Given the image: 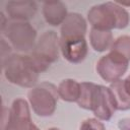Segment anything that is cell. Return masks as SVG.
Segmentation results:
<instances>
[{
    "label": "cell",
    "mask_w": 130,
    "mask_h": 130,
    "mask_svg": "<svg viewBox=\"0 0 130 130\" xmlns=\"http://www.w3.org/2000/svg\"><path fill=\"white\" fill-rule=\"evenodd\" d=\"M60 51L68 62L77 64L87 55V43L84 37L60 38Z\"/></svg>",
    "instance_id": "cell-8"
},
{
    "label": "cell",
    "mask_w": 130,
    "mask_h": 130,
    "mask_svg": "<svg viewBox=\"0 0 130 130\" xmlns=\"http://www.w3.org/2000/svg\"><path fill=\"white\" fill-rule=\"evenodd\" d=\"M7 130H40L30 119L27 102L24 99H16L9 110V122Z\"/></svg>",
    "instance_id": "cell-7"
},
{
    "label": "cell",
    "mask_w": 130,
    "mask_h": 130,
    "mask_svg": "<svg viewBox=\"0 0 130 130\" xmlns=\"http://www.w3.org/2000/svg\"><path fill=\"white\" fill-rule=\"evenodd\" d=\"M129 60L116 51H110L96 63V72L108 82L119 80L127 71Z\"/></svg>",
    "instance_id": "cell-5"
},
{
    "label": "cell",
    "mask_w": 130,
    "mask_h": 130,
    "mask_svg": "<svg viewBox=\"0 0 130 130\" xmlns=\"http://www.w3.org/2000/svg\"><path fill=\"white\" fill-rule=\"evenodd\" d=\"M31 57L41 72L47 70L51 63L58 60L60 51V39L53 30L45 31L34 48Z\"/></svg>",
    "instance_id": "cell-4"
},
{
    "label": "cell",
    "mask_w": 130,
    "mask_h": 130,
    "mask_svg": "<svg viewBox=\"0 0 130 130\" xmlns=\"http://www.w3.org/2000/svg\"><path fill=\"white\" fill-rule=\"evenodd\" d=\"M117 110V105L113 92L110 87L100 85L95 105L93 108V114L99 120L108 121L112 118L113 114Z\"/></svg>",
    "instance_id": "cell-9"
},
{
    "label": "cell",
    "mask_w": 130,
    "mask_h": 130,
    "mask_svg": "<svg viewBox=\"0 0 130 130\" xmlns=\"http://www.w3.org/2000/svg\"><path fill=\"white\" fill-rule=\"evenodd\" d=\"M37 3L34 1H9L6 4L7 15L15 21H26L37 12Z\"/></svg>",
    "instance_id": "cell-10"
},
{
    "label": "cell",
    "mask_w": 130,
    "mask_h": 130,
    "mask_svg": "<svg viewBox=\"0 0 130 130\" xmlns=\"http://www.w3.org/2000/svg\"><path fill=\"white\" fill-rule=\"evenodd\" d=\"M43 15L46 21L53 25L57 26L62 24L67 17V7L62 1H52L44 2L43 4Z\"/></svg>",
    "instance_id": "cell-12"
},
{
    "label": "cell",
    "mask_w": 130,
    "mask_h": 130,
    "mask_svg": "<svg viewBox=\"0 0 130 130\" xmlns=\"http://www.w3.org/2000/svg\"><path fill=\"white\" fill-rule=\"evenodd\" d=\"M122 83H123V87H124L125 91L127 92L128 95H130V75L126 79L122 80Z\"/></svg>",
    "instance_id": "cell-20"
},
{
    "label": "cell",
    "mask_w": 130,
    "mask_h": 130,
    "mask_svg": "<svg viewBox=\"0 0 130 130\" xmlns=\"http://www.w3.org/2000/svg\"><path fill=\"white\" fill-rule=\"evenodd\" d=\"M4 30L6 38L16 50L24 52L34 49L37 32L30 23L26 21H14L7 24Z\"/></svg>",
    "instance_id": "cell-6"
},
{
    "label": "cell",
    "mask_w": 130,
    "mask_h": 130,
    "mask_svg": "<svg viewBox=\"0 0 130 130\" xmlns=\"http://www.w3.org/2000/svg\"><path fill=\"white\" fill-rule=\"evenodd\" d=\"M87 20L92 28L100 30L125 28L130 16L127 10L118 2H105L92 6L87 12Z\"/></svg>",
    "instance_id": "cell-1"
},
{
    "label": "cell",
    "mask_w": 130,
    "mask_h": 130,
    "mask_svg": "<svg viewBox=\"0 0 130 130\" xmlns=\"http://www.w3.org/2000/svg\"><path fill=\"white\" fill-rule=\"evenodd\" d=\"M58 94L65 102H77L80 95V83L74 79H64L58 85Z\"/></svg>",
    "instance_id": "cell-15"
},
{
    "label": "cell",
    "mask_w": 130,
    "mask_h": 130,
    "mask_svg": "<svg viewBox=\"0 0 130 130\" xmlns=\"http://www.w3.org/2000/svg\"><path fill=\"white\" fill-rule=\"evenodd\" d=\"M112 51H116L130 60V36L124 35L116 39L111 47Z\"/></svg>",
    "instance_id": "cell-17"
},
{
    "label": "cell",
    "mask_w": 130,
    "mask_h": 130,
    "mask_svg": "<svg viewBox=\"0 0 130 130\" xmlns=\"http://www.w3.org/2000/svg\"><path fill=\"white\" fill-rule=\"evenodd\" d=\"M79 130H106V127L99 119L88 118L81 123Z\"/></svg>",
    "instance_id": "cell-18"
},
{
    "label": "cell",
    "mask_w": 130,
    "mask_h": 130,
    "mask_svg": "<svg viewBox=\"0 0 130 130\" xmlns=\"http://www.w3.org/2000/svg\"><path fill=\"white\" fill-rule=\"evenodd\" d=\"M113 92V95L116 101L117 110L119 111H127L130 109V95L127 94L123 87L122 80L119 79L117 81H114L109 86Z\"/></svg>",
    "instance_id": "cell-16"
},
{
    "label": "cell",
    "mask_w": 130,
    "mask_h": 130,
    "mask_svg": "<svg viewBox=\"0 0 130 130\" xmlns=\"http://www.w3.org/2000/svg\"><path fill=\"white\" fill-rule=\"evenodd\" d=\"M27 96L32 111L38 116L47 117L55 112L59 94L58 88L53 83L45 81L32 87Z\"/></svg>",
    "instance_id": "cell-3"
},
{
    "label": "cell",
    "mask_w": 130,
    "mask_h": 130,
    "mask_svg": "<svg viewBox=\"0 0 130 130\" xmlns=\"http://www.w3.org/2000/svg\"><path fill=\"white\" fill-rule=\"evenodd\" d=\"M100 84L93 82H81L80 83V95L77 100V104L84 110L93 111Z\"/></svg>",
    "instance_id": "cell-13"
},
{
    "label": "cell",
    "mask_w": 130,
    "mask_h": 130,
    "mask_svg": "<svg viewBox=\"0 0 130 130\" xmlns=\"http://www.w3.org/2000/svg\"><path fill=\"white\" fill-rule=\"evenodd\" d=\"M118 128L120 130H130V118L120 120L118 123Z\"/></svg>",
    "instance_id": "cell-19"
},
{
    "label": "cell",
    "mask_w": 130,
    "mask_h": 130,
    "mask_svg": "<svg viewBox=\"0 0 130 130\" xmlns=\"http://www.w3.org/2000/svg\"><path fill=\"white\" fill-rule=\"evenodd\" d=\"M89 42L94 51L104 52L108 49H111L114 43V39L112 31L100 30L91 27L89 32Z\"/></svg>",
    "instance_id": "cell-14"
},
{
    "label": "cell",
    "mask_w": 130,
    "mask_h": 130,
    "mask_svg": "<svg viewBox=\"0 0 130 130\" xmlns=\"http://www.w3.org/2000/svg\"><path fill=\"white\" fill-rule=\"evenodd\" d=\"M6 79L22 87H31L36 84L40 71L31 56L14 54L7 56L3 62Z\"/></svg>",
    "instance_id": "cell-2"
},
{
    "label": "cell",
    "mask_w": 130,
    "mask_h": 130,
    "mask_svg": "<svg viewBox=\"0 0 130 130\" xmlns=\"http://www.w3.org/2000/svg\"><path fill=\"white\" fill-rule=\"evenodd\" d=\"M48 130H60V129H58V128H50Z\"/></svg>",
    "instance_id": "cell-21"
},
{
    "label": "cell",
    "mask_w": 130,
    "mask_h": 130,
    "mask_svg": "<svg viewBox=\"0 0 130 130\" xmlns=\"http://www.w3.org/2000/svg\"><path fill=\"white\" fill-rule=\"evenodd\" d=\"M60 38L84 37L86 32V21L78 13H69L62 23Z\"/></svg>",
    "instance_id": "cell-11"
}]
</instances>
